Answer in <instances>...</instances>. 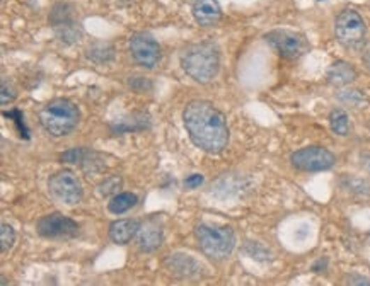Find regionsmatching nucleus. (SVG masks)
I'll list each match as a JSON object with an SVG mask.
<instances>
[{"instance_id": "f257e3e1", "label": "nucleus", "mask_w": 370, "mask_h": 286, "mask_svg": "<svg viewBox=\"0 0 370 286\" xmlns=\"http://www.w3.org/2000/svg\"><path fill=\"white\" fill-rule=\"evenodd\" d=\"M183 123L191 142L207 153H221L229 145L225 116L208 100H191L183 111Z\"/></svg>"}, {"instance_id": "f03ea898", "label": "nucleus", "mask_w": 370, "mask_h": 286, "mask_svg": "<svg viewBox=\"0 0 370 286\" xmlns=\"http://www.w3.org/2000/svg\"><path fill=\"white\" fill-rule=\"evenodd\" d=\"M179 61L183 70L198 84L212 82L221 68V55L217 46L208 41L186 46L181 52Z\"/></svg>"}, {"instance_id": "7ed1b4c3", "label": "nucleus", "mask_w": 370, "mask_h": 286, "mask_svg": "<svg viewBox=\"0 0 370 286\" xmlns=\"http://www.w3.org/2000/svg\"><path fill=\"white\" fill-rule=\"evenodd\" d=\"M80 121V111L77 104L68 99H55L45 104L40 111L41 126L52 137H65L77 128Z\"/></svg>"}, {"instance_id": "20e7f679", "label": "nucleus", "mask_w": 370, "mask_h": 286, "mask_svg": "<svg viewBox=\"0 0 370 286\" xmlns=\"http://www.w3.org/2000/svg\"><path fill=\"white\" fill-rule=\"evenodd\" d=\"M195 239L203 254L214 261L229 257L236 247V234L230 227H212L200 223L195 227Z\"/></svg>"}, {"instance_id": "39448f33", "label": "nucleus", "mask_w": 370, "mask_h": 286, "mask_svg": "<svg viewBox=\"0 0 370 286\" xmlns=\"http://www.w3.org/2000/svg\"><path fill=\"white\" fill-rule=\"evenodd\" d=\"M334 36L345 48L357 50L365 43L367 26L357 10L345 9L338 14L336 21H334Z\"/></svg>"}, {"instance_id": "423d86ee", "label": "nucleus", "mask_w": 370, "mask_h": 286, "mask_svg": "<svg viewBox=\"0 0 370 286\" xmlns=\"http://www.w3.org/2000/svg\"><path fill=\"white\" fill-rule=\"evenodd\" d=\"M50 24L55 31L57 38L65 45H74L82 36V26L75 19L74 7L71 3L60 2L53 6L50 13Z\"/></svg>"}, {"instance_id": "0eeeda50", "label": "nucleus", "mask_w": 370, "mask_h": 286, "mask_svg": "<svg viewBox=\"0 0 370 286\" xmlns=\"http://www.w3.org/2000/svg\"><path fill=\"white\" fill-rule=\"evenodd\" d=\"M48 191L53 200L60 201V203L67 204V206L79 204L84 196V189L79 177L72 171H67V169L50 176Z\"/></svg>"}, {"instance_id": "6e6552de", "label": "nucleus", "mask_w": 370, "mask_h": 286, "mask_svg": "<svg viewBox=\"0 0 370 286\" xmlns=\"http://www.w3.org/2000/svg\"><path fill=\"white\" fill-rule=\"evenodd\" d=\"M265 38H267L268 45L283 58H299L311 50L307 38L290 29H275Z\"/></svg>"}, {"instance_id": "1a4fd4ad", "label": "nucleus", "mask_w": 370, "mask_h": 286, "mask_svg": "<svg viewBox=\"0 0 370 286\" xmlns=\"http://www.w3.org/2000/svg\"><path fill=\"white\" fill-rule=\"evenodd\" d=\"M290 162L297 171L323 172L330 171L336 164V157L323 146H306L292 153Z\"/></svg>"}, {"instance_id": "9d476101", "label": "nucleus", "mask_w": 370, "mask_h": 286, "mask_svg": "<svg viewBox=\"0 0 370 286\" xmlns=\"http://www.w3.org/2000/svg\"><path fill=\"white\" fill-rule=\"evenodd\" d=\"M36 232L40 237L50 239V241H64L72 239L79 234V225L68 216L61 213H52L40 218L36 223Z\"/></svg>"}, {"instance_id": "9b49d317", "label": "nucleus", "mask_w": 370, "mask_h": 286, "mask_svg": "<svg viewBox=\"0 0 370 286\" xmlns=\"http://www.w3.org/2000/svg\"><path fill=\"white\" fill-rule=\"evenodd\" d=\"M130 52L140 67L154 68L161 61V46L149 33H137L130 40Z\"/></svg>"}, {"instance_id": "f8f14e48", "label": "nucleus", "mask_w": 370, "mask_h": 286, "mask_svg": "<svg viewBox=\"0 0 370 286\" xmlns=\"http://www.w3.org/2000/svg\"><path fill=\"white\" fill-rule=\"evenodd\" d=\"M60 160L65 162V164L80 165L87 174H99L104 167L103 157L89 149L67 150V152L60 153Z\"/></svg>"}, {"instance_id": "ddd939ff", "label": "nucleus", "mask_w": 370, "mask_h": 286, "mask_svg": "<svg viewBox=\"0 0 370 286\" xmlns=\"http://www.w3.org/2000/svg\"><path fill=\"white\" fill-rule=\"evenodd\" d=\"M191 13L195 21L203 28L215 26L222 19V9L219 0H193Z\"/></svg>"}, {"instance_id": "4468645a", "label": "nucleus", "mask_w": 370, "mask_h": 286, "mask_svg": "<svg viewBox=\"0 0 370 286\" xmlns=\"http://www.w3.org/2000/svg\"><path fill=\"white\" fill-rule=\"evenodd\" d=\"M150 126V116L144 111H135L132 114L119 116L110 125L113 133H130V131H144Z\"/></svg>"}, {"instance_id": "2eb2a0df", "label": "nucleus", "mask_w": 370, "mask_h": 286, "mask_svg": "<svg viewBox=\"0 0 370 286\" xmlns=\"http://www.w3.org/2000/svg\"><path fill=\"white\" fill-rule=\"evenodd\" d=\"M140 232V222L137 218H123L111 223L110 239L117 246H126Z\"/></svg>"}, {"instance_id": "dca6fc26", "label": "nucleus", "mask_w": 370, "mask_h": 286, "mask_svg": "<svg viewBox=\"0 0 370 286\" xmlns=\"http://www.w3.org/2000/svg\"><path fill=\"white\" fill-rule=\"evenodd\" d=\"M165 268H168L172 274L181 278L196 276V274L202 271V264L191 256H186V254H175V256H169L165 259Z\"/></svg>"}, {"instance_id": "f3484780", "label": "nucleus", "mask_w": 370, "mask_h": 286, "mask_svg": "<svg viewBox=\"0 0 370 286\" xmlns=\"http://www.w3.org/2000/svg\"><path fill=\"white\" fill-rule=\"evenodd\" d=\"M327 82L334 87H343L352 84L357 79V70L348 61H334L326 72Z\"/></svg>"}, {"instance_id": "a211bd4d", "label": "nucleus", "mask_w": 370, "mask_h": 286, "mask_svg": "<svg viewBox=\"0 0 370 286\" xmlns=\"http://www.w3.org/2000/svg\"><path fill=\"white\" fill-rule=\"evenodd\" d=\"M163 230L156 225H147L138 232V249L142 253H156L163 246Z\"/></svg>"}, {"instance_id": "6ab92c4d", "label": "nucleus", "mask_w": 370, "mask_h": 286, "mask_svg": "<svg viewBox=\"0 0 370 286\" xmlns=\"http://www.w3.org/2000/svg\"><path fill=\"white\" fill-rule=\"evenodd\" d=\"M137 203L138 198L133 193H118V195H114L113 198L110 200V203H108V211L113 215H121L125 213V211L132 210Z\"/></svg>"}, {"instance_id": "aec40b11", "label": "nucleus", "mask_w": 370, "mask_h": 286, "mask_svg": "<svg viewBox=\"0 0 370 286\" xmlns=\"http://www.w3.org/2000/svg\"><path fill=\"white\" fill-rule=\"evenodd\" d=\"M86 55L96 65H104L114 60V48L110 43H94L87 48Z\"/></svg>"}, {"instance_id": "412c9836", "label": "nucleus", "mask_w": 370, "mask_h": 286, "mask_svg": "<svg viewBox=\"0 0 370 286\" xmlns=\"http://www.w3.org/2000/svg\"><path fill=\"white\" fill-rule=\"evenodd\" d=\"M330 126L334 135L346 137L350 133V119L348 114L343 110H333L330 113Z\"/></svg>"}, {"instance_id": "4be33fe9", "label": "nucleus", "mask_w": 370, "mask_h": 286, "mask_svg": "<svg viewBox=\"0 0 370 286\" xmlns=\"http://www.w3.org/2000/svg\"><path fill=\"white\" fill-rule=\"evenodd\" d=\"M123 179L119 176H111L108 179H104L101 184L98 186V193L103 196V198H108V196H114L118 195V189L121 188Z\"/></svg>"}, {"instance_id": "5701e85b", "label": "nucleus", "mask_w": 370, "mask_h": 286, "mask_svg": "<svg viewBox=\"0 0 370 286\" xmlns=\"http://www.w3.org/2000/svg\"><path fill=\"white\" fill-rule=\"evenodd\" d=\"M244 253L248 254L249 257L256 259V261L260 262H267L272 259V256H269V250L265 249L263 246H260L258 242H248L244 246Z\"/></svg>"}, {"instance_id": "b1692460", "label": "nucleus", "mask_w": 370, "mask_h": 286, "mask_svg": "<svg viewBox=\"0 0 370 286\" xmlns=\"http://www.w3.org/2000/svg\"><path fill=\"white\" fill-rule=\"evenodd\" d=\"M15 242V232L9 223H2L0 227V243H2V253L7 254L14 247Z\"/></svg>"}, {"instance_id": "393cba45", "label": "nucleus", "mask_w": 370, "mask_h": 286, "mask_svg": "<svg viewBox=\"0 0 370 286\" xmlns=\"http://www.w3.org/2000/svg\"><path fill=\"white\" fill-rule=\"evenodd\" d=\"M15 98H17V92H15V89L10 86V84H7L6 80H2V89H0V103L10 104Z\"/></svg>"}, {"instance_id": "a878e982", "label": "nucleus", "mask_w": 370, "mask_h": 286, "mask_svg": "<svg viewBox=\"0 0 370 286\" xmlns=\"http://www.w3.org/2000/svg\"><path fill=\"white\" fill-rule=\"evenodd\" d=\"M128 86L137 92H145L149 91V89H152V84H150L149 80L142 79V77H132V79L128 80Z\"/></svg>"}, {"instance_id": "bb28decb", "label": "nucleus", "mask_w": 370, "mask_h": 286, "mask_svg": "<svg viewBox=\"0 0 370 286\" xmlns=\"http://www.w3.org/2000/svg\"><path fill=\"white\" fill-rule=\"evenodd\" d=\"M3 116H6L7 119H13V121L17 123V126H19V131H21V135L24 138H29V135H28V130L24 128V121H22V114H21V111H17V118H14V114H13V111H9V113H3Z\"/></svg>"}, {"instance_id": "cd10ccee", "label": "nucleus", "mask_w": 370, "mask_h": 286, "mask_svg": "<svg viewBox=\"0 0 370 286\" xmlns=\"http://www.w3.org/2000/svg\"><path fill=\"white\" fill-rule=\"evenodd\" d=\"M202 184H203V176H200V174H190V176L184 179V188L188 189H195L202 186Z\"/></svg>"}, {"instance_id": "c85d7f7f", "label": "nucleus", "mask_w": 370, "mask_h": 286, "mask_svg": "<svg viewBox=\"0 0 370 286\" xmlns=\"http://www.w3.org/2000/svg\"><path fill=\"white\" fill-rule=\"evenodd\" d=\"M340 99L345 100V103L357 104L358 100H362V94L358 91H346L345 94H340Z\"/></svg>"}, {"instance_id": "c756f323", "label": "nucleus", "mask_w": 370, "mask_h": 286, "mask_svg": "<svg viewBox=\"0 0 370 286\" xmlns=\"http://www.w3.org/2000/svg\"><path fill=\"white\" fill-rule=\"evenodd\" d=\"M346 285H370V280L365 276H358V274H348Z\"/></svg>"}, {"instance_id": "7c9ffc66", "label": "nucleus", "mask_w": 370, "mask_h": 286, "mask_svg": "<svg viewBox=\"0 0 370 286\" xmlns=\"http://www.w3.org/2000/svg\"><path fill=\"white\" fill-rule=\"evenodd\" d=\"M362 60H364V65L370 70V45L365 48L364 55H362Z\"/></svg>"}, {"instance_id": "2f4dec72", "label": "nucleus", "mask_w": 370, "mask_h": 286, "mask_svg": "<svg viewBox=\"0 0 370 286\" xmlns=\"http://www.w3.org/2000/svg\"><path fill=\"white\" fill-rule=\"evenodd\" d=\"M369 128H370V121H369Z\"/></svg>"}]
</instances>
